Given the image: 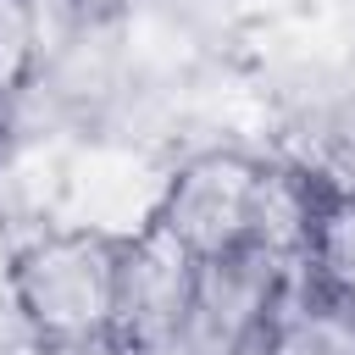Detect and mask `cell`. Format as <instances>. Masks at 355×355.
<instances>
[{"label":"cell","instance_id":"cell-6","mask_svg":"<svg viewBox=\"0 0 355 355\" xmlns=\"http://www.w3.org/2000/svg\"><path fill=\"white\" fill-rule=\"evenodd\" d=\"M277 161L294 166L316 194H355V105L305 116Z\"/></svg>","mask_w":355,"mask_h":355},{"label":"cell","instance_id":"cell-8","mask_svg":"<svg viewBox=\"0 0 355 355\" xmlns=\"http://www.w3.org/2000/svg\"><path fill=\"white\" fill-rule=\"evenodd\" d=\"M39 61H44L39 0H0V116L28 94Z\"/></svg>","mask_w":355,"mask_h":355},{"label":"cell","instance_id":"cell-7","mask_svg":"<svg viewBox=\"0 0 355 355\" xmlns=\"http://www.w3.org/2000/svg\"><path fill=\"white\" fill-rule=\"evenodd\" d=\"M255 355H355V311L294 283Z\"/></svg>","mask_w":355,"mask_h":355},{"label":"cell","instance_id":"cell-10","mask_svg":"<svg viewBox=\"0 0 355 355\" xmlns=\"http://www.w3.org/2000/svg\"><path fill=\"white\" fill-rule=\"evenodd\" d=\"M0 355H67V349H55V344H39V338H11V344H0Z\"/></svg>","mask_w":355,"mask_h":355},{"label":"cell","instance_id":"cell-3","mask_svg":"<svg viewBox=\"0 0 355 355\" xmlns=\"http://www.w3.org/2000/svg\"><path fill=\"white\" fill-rule=\"evenodd\" d=\"M194 277H200V261L155 222L122 239L105 355H178L194 311Z\"/></svg>","mask_w":355,"mask_h":355},{"label":"cell","instance_id":"cell-4","mask_svg":"<svg viewBox=\"0 0 355 355\" xmlns=\"http://www.w3.org/2000/svg\"><path fill=\"white\" fill-rule=\"evenodd\" d=\"M294 283H300V266L272 250H233V255L200 261L194 311L178 355H255Z\"/></svg>","mask_w":355,"mask_h":355},{"label":"cell","instance_id":"cell-9","mask_svg":"<svg viewBox=\"0 0 355 355\" xmlns=\"http://www.w3.org/2000/svg\"><path fill=\"white\" fill-rule=\"evenodd\" d=\"M55 11H67L72 22H100V17H116L128 0H50Z\"/></svg>","mask_w":355,"mask_h":355},{"label":"cell","instance_id":"cell-2","mask_svg":"<svg viewBox=\"0 0 355 355\" xmlns=\"http://www.w3.org/2000/svg\"><path fill=\"white\" fill-rule=\"evenodd\" d=\"M122 239L100 227H50L11 250L6 294L28 338L67 355H105L116 311Z\"/></svg>","mask_w":355,"mask_h":355},{"label":"cell","instance_id":"cell-5","mask_svg":"<svg viewBox=\"0 0 355 355\" xmlns=\"http://www.w3.org/2000/svg\"><path fill=\"white\" fill-rule=\"evenodd\" d=\"M300 283L355 311V194H316L300 250Z\"/></svg>","mask_w":355,"mask_h":355},{"label":"cell","instance_id":"cell-1","mask_svg":"<svg viewBox=\"0 0 355 355\" xmlns=\"http://www.w3.org/2000/svg\"><path fill=\"white\" fill-rule=\"evenodd\" d=\"M311 211L316 189L277 155L200 150L178 161L150 222L172 233L194 261H216L233 250H272L300 266Z\"/></svg>","mask_w":355,"mask_h":355}]
</instances>
